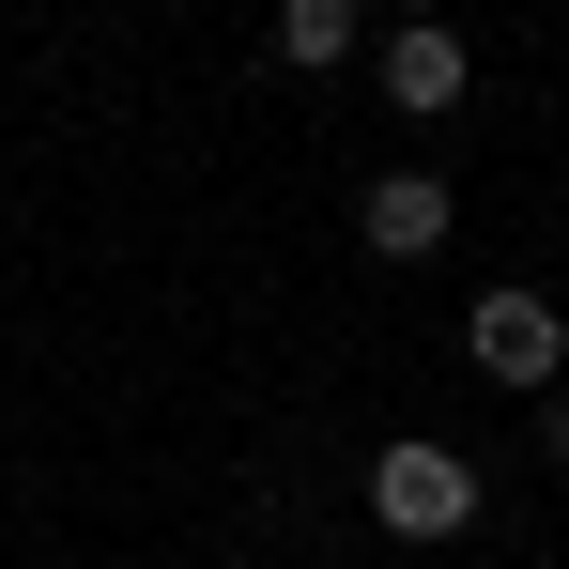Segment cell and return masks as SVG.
Segmentation results:
<instances>
[{"instance_id": "1", "label": "cell", "mask_w": 569, "mask_h": 569, "mask_svg": "<svg viewBox=\"0 0 569 569\" xmlns=\"http://www.w3.org/2000/svg\"><path fill=\"white\" fill-rule=\"evenodd\" d=\"M370 523H385V539H462V523H477V462L431 447V431H400V447L370 462Z\"/></svg>"}, {"instance_id": "2", "label": "cell", "mask_w": 569, "mask_h": 569, "mask_svg": "<svg viewBox=\"0 0 569 569\" xmlns=\"http://www.w3.org/2000/svg\"><path fill=\"white\" fill-rule=\"evenodd\" d=\"M462 355L492 385H523V400H555V385H569V308H555V292H477Z\"/></svg>"}, {"instance_id": "3", "label": "cell", "mask_w": 569, "mask_h": 569, "mask_svg": "<svg viewBox=\"0 0 569 569\" xmlns=\"http://www.w3.org/2000/svg\"><path fill=\"white\" fill-rule=\"evenodd\" d=\"M370 78H385V108H400V123H431V108L477 93V47L447 31V16H400V31L370 47Z\"/></svg>"}, {"instance_id": "4", "label": "cell", "mask_w": 569, "mask_h": 569, "mask_svg": "<svg viewBox=\"0 0 569 569\" xmlns=\"http://www.w3.org/2000/svg\"><path fill=\"white\" fill-rule=\"evenodd\" d=\"M447 216H462V200L431 186V170H385V186L355 200V231H370V262H431V247H447Z\"/></svg>"}, {"instance_id": "5", "label": "cell", "mask_w": 569, "mask_h": 569, "mask_svg": "<svg viewBox=\"0 0 569 569\" xmlns=\"http://www.w3.org/2000/svg\"><path fill=\"white\" fill-rule=\"evenodd\" d=\"M278 62H292V78L355 62V0H278Z\"/></svg>"}, {"instance_id": "6", "label": "cell", "mask_w": 569, "mask_h": 569, "mask_svg": "<svg viewBox=\"0 0 569 569\" xmlns=\"http://www.w3.org/2000/svg\"><path fill=\"white\" fill-rule=\"evenodd\" d=\"M539 447H555V462H569V385H555V400H539Z\"/></svg>"}, {"instance_id": "7", "label": "cell", "mask_w": 569, "mask_h": 569, "mask_svg": "<svg viewBox=\"0 0 569 569\" xmlns=\"http://www.w3.org/2000/svg\"><path fill=\"white\" fill-rule=\"evenodd\" d=\"M400 16H431V0H400Z\"/></svg>"}]
</instances>
